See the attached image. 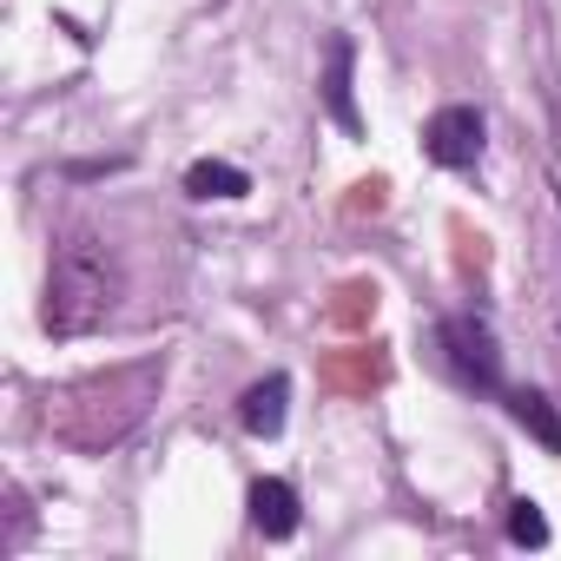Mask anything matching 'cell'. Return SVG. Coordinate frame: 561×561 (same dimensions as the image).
<instances>
[{"label":"cell","instance_id":"52a82bcc","mask_svg":"<svg viewBox=\"0 0 561 561\" xmlns=\"http://www.w3.org/2000/svg\"><path fill=\"white\" fill-rule=\"evenodd\" d=\"M508 416H515L541 449H554V456H561V416H554V403H548L541 390H508Z\"/></svg>","mask_w":561,"mask_h":561},{"label":"cell","instance_id":"ba28073f","mask_svg":"<svg viewBox=\"0 0 561 561\" xmlns=\"http://www.w3.org/2000/svg\"><path fill=\"white\" fill-rule=\"evenodd\" d=\"M185 192H192V198H244L251 179H244L238 165H225V159H198V165L185 172Z\"/></svg>","mask_w":561,"mask_h":561},{"label":"cell","instance_id":"6da1fadb","mask_svg":"<svg viewBox=\"0 0 561 561\" xmlns=\"http://www.w3.org/2000/svg\"><path fill=\"white\" fill-rule=\"evenodd\" d=\"M113 305H119V264L106 257V244L67 238V244L54 251V271H47V331L80 337V331H93Z\"/></svg>","mask_w":561,"mask_h":561},{"label":"cell","instance_id":"7a4b0ae2","mask_svg":"<svg viewBox=\"0 0 561 561\" xmlns=\"http://www.w3.org/2000/svg\"><path fill=\"white\" fill-rule=\"evenodd\" d=\"M436 344H443V357H449V370H456L462 383L502 390V351H495V331H489L482 318H443Z\"/></svg>","mask_w":561,"mask_h":561},{"label":"cell","instance_id":"5b68a950","mask_svg":"<svg viewBox=\"0 0 561 561\" xmlns=\"http://www.w3.org/2000/svg\"><path fill=\"white\" fill-rule=\"evenodd\" d=\"M251 522H257V535H271V541H291V535H298V489L277 482V476H257V482H251Z\"/></svg>","mask_w":561,"mask_h":561},{"label":"cell","instance_id":"8992f818","mask_svg":"<svg viewBox=\"0 0 561 561\" xmlns=\"http://www.w3.org/2000/svg\"><path fill=\"white\" fill-rule=\"evenodd\" d=\"M285 403H291V383H285V377H264V383L244 390L238 423H244L251 436H277V430H285Z\"/></svg>","mask_w":561,"mask_h":561},{"label":"cell","instance_id":"9c48e42d","mask_svg":"<svg viewBox=\"0 0 561 561\" xmlns=\"http://www.w3.org/2000/svg\"><path fill=\"white\" fill-rule=\"evenodd\" d=\"M508 541L515 548H541L548 541V522H541V508L522 495V502H508Z\"/></svg>","mask_w":561,"mask_h":561},{"label":"cell","instance_id":"277c9868","mask_svg":"<svg viewBox=\"0 0 561 561\" xmlns=\"http://www.w3.org/2000/svg\"><path fill=\"white\" fill-rule=\"evenodd\" d=\"M351 67H357L351 34H331V47H324V106H331V119L357 139V133H364V113H357V93H351Z\"/></svg>","mask_w":561,"mask_h":561},{"label":"cell","instance_id":"3957f363","mask_svg":"<svg viewBox=\"0 0 561 561\" xmlns=\"http://www.w3.org/2000/svg\"><path fill=\"white\" fill-rule=\"evenodd\" d=\"M423 152H430L443 172H469V165L482 159V113H476V106H443V113H430Z\"/></svg>","mask_w":561,"mask_h":561}]
</instances>
